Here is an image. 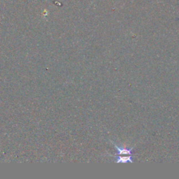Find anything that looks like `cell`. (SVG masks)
I'll list each match as a JSON object with an SVG mask.
<instances>
[{"mask_svg":"<svg viewBox=\"0 0 179 179\" xmlns=\"http://www.w3.org/2000/svg\"><path fill=\"white\" fill-rule=\"evenodd\" d=\"M115 145V147L117 150V155H132V148H120L118 147L117 145Z\"/></svg>","mask_w":179,"mask_h":179,"instance_id":"cell-1","label":"cell"},{"mask_svg":"<svg viewBox=\"0 0 179 179\" xmlns=\"http://www.w3.org/2000/svg\"><path fill=\"white\" fill-rule=\"evenodd\" d=\"M116 163H127V162H133L132 156L129 157H116Z\"/></svg>","mask_w":179,"mask_h":179,"instance_id":"cell-2","label":"cell"}]
</instances>
